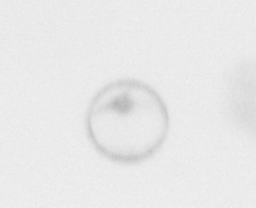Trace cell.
<instances>
[{"label":"cell","instance_id":"obj_1","mask_svg":"<svg viewBox=\"0 0 256 208\" xmlns=\"http://www.w3.org/2000/svg\"><path fill=\"white\" fill-rule=\"evenodd\" d=\"M169 128L165 101L154 88L134 78L106 84L92 98L86 115L91 144L117 164H137L154 157Z\"/></svg>","mask_w":256,"mask_h":208}]
</instances>
